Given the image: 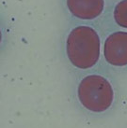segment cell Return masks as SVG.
Segmentation results:
<instances>
[{"label": "cell", "mask_w": 127, "mask_h": 128, "mask_svg": "<svg viewBox=\"0 0 127 128\" xmlns=\"http://www.w3.org/2000/svg\"><path fill=\"white\" fill-rule=\"evenodd\" d=\"M65 54L69 63L79 70L95 66L101 57V38L91 25H76L65 40Z\"/></svg>", "instance_id": "obj_1"}, {"label": "cell", "mask_w": 127, "mask_h": 128, "mask_svg": "<svg viewBox=\"0 0 127 128\" xmlns=\"http://www.w3.org/2000/svg\"><path fill=\"white\" fill-rule=\"evenodd\" d=\"M76 98L88 113L100 116L114 107L116 91L111 82L100 74H90L76 86Z\"/></svg>", "instance_id": "obj_2"}, {"label": "cell", "mask_w": 127, "mask_h": 128, "mask_svg": "<svg viewBox=\"0 0 127 128\" xmlns=\"http://www.w3.org/2000/svg\"><path fill=\"white\" fill-rule=\"evenodd\" d=\"M104 58L113 68L127 66V31L110 33L104 42Z\"/></svg>", "instance_id": "obj_3"}, {"label": "cell", "mask_w": 127, "mask_h": 128, "mask_svg": "<svg viewBox=\"0 0 127 128\" xmlns=\"http://www.w3.org/2000/svg\"><path fill=\"white\" fill-rule=\"evenodd\" d=\"M69 14L85 22L100 18L105 8V0H64Z\"/></svg>", "instance_id": "obj_4"}, {"label": "cell", "mask_w": 127, "mask_h": 128, "mask_svg": "<svg viewBox=\"0 0 127 128\" xmlns=\"http://www.w3.org/2000/svg\"><path fill=\"white\" fill-rule=\"evenodd\" d=\"M112 15L116 24L127 30V0H119L115 4Z\"/></svg>", "instance_id": "obj_5"}]
</instances>
